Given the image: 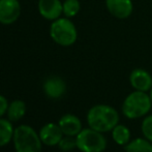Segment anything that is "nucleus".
<instances>
[{"label":"nucleus","mask_w":152,"mask_h":152,"mask_svg":"<svg viewBox=\"0 0 152 152\" xmlns=\"http://www.w3.org/2000/svg\"><path fill=\"white\" fill-rule=\"evenodd\" d=\"M7 117L12 122L19 121L26 113V104L23 100L17 99L12 102L7 108Z\"/></svg>","instance_id":"13"},{"label":"nucleus","mask_w":152,"mask_h":152,"mask_svg":"<svg viewBox=\"0 0 152 152\" xmlns=\"http://www.w3.org/2000/svg\"><path fill=\"white\" fill-rule=\"evenodd\" d=\"M21 14V5L18 0H0V23L12 24Z\"/></svg>","instance_id":"6"},{"label":"nucleus","mask_w":152,"mask_h":152,"mask_svg":"<svg viewBox=\"0 0 152 152\" xmlns=\"http://www.w3.org/2000/svg\"><path fill=\"white\" fill-rule=\"evenodd\" d=\"M58 146L62 151H70L72 149L77 148V140L74 137L66 136L65 138L61 139Z\"/></svg>","instance_id":"18"},{"label":"nucleus","mask_w":152,"mask_h":152,"mask_svg":"<svg viewBox=\"0 0 152 152\" xmlns=\"http://www.w3.org/2000/svg\"><path fill=\"white\" fill-rule=\"evenodd\" d=\"M62 4H63V14L66 18H72L77 16L81 10L79 0H65Z\"/></svg>","instance_id":"17"},{"label":"nucleus","mask_w":152,"mask_h":152,"mask_svg":"<svg viewBox=\"0 0 152 152\" xmlns=\"http://www.w3.org/2000/svg\"><path fill=\"white\" fill-rule=\"evenodd\" d=\"M119 114L113 107L108 104H96L87 114L89 127L100 132L112 130L118 124Z\"/></svg>","instance_id":"1"},{"label":"nucleus","mask_w":152,"mask_h":152,"mask_svg":"<svg viewBox=\"0 0 152 152\" xmlns=\"http://www.w3.org/2000/svg\"><path fill=\"white\" fill-rule=\"evenodd\" d=\"M38 10L46 20L55 21L63 14V4L60 0H39Z\"/></svg>","instance_id":"8"},{"label":"nucleus","mask_w":152,"mask_h":152,"mask_svg":"<svg viewBox=\"0 0 152 152\" xmlns=\"http://www.w3.org/2000/svg\"><path fill=\"white\" fill-rule=\"evenodd\" d=\"M50 34L52 39L62 47H69L76 42L78 31L75 24L68 18H59L51 25Z\"/></svg>","instance_id":"4"},{"label":"nucleus","mask_w":152,"mask_h":152,"mask_svg":"<svg viewBox=\"0 0 152 152\" xmlns=\"http://www.w3.org/2000/svg\"><path fill=\"white\" fill-rule=\"evenodd\" d=\"M107 10L117 19H126L132 14L134 4L132 0H106Z\"/></svg>","instance_id":"7"},{"label":"nucleus","mask_w":152,"mask_h":152,"mask_svg":"<svg viewBox=\"0 0 152 152\" xmlns=\"http://www.w3.org/2000/svg\"><path fill=\"white\" fill-rule=\"evenodd\" d=\"M126 152H152V144L147 139H134L124 147Z\"/></svg>","instance_id":"16"},{"label":"nucleus","mask_w":152,"mask_h":152,"mask_svg":"<svg viewBox=\"0 0 152 152\" xmlns=\"http://www.w3.org/2000/svg\"><path fill=\"white\" fill-rule=\"evenodd\" d=\"M149 95H150V98H151V102H152V88H151V90H150V94H149Z\"/></svg>","instance_id":"21"},{"label":"nucleus","mask_w":152,"mask_h":152,"mask_svg":"<svg viewBox=\"0 0 152 152\" xmlns=\"http://www.w3.org/2000/svg\"><path fill=\"white\" fill-rule=\"evenodd\" d=\"M129 82L134 90L147 92L152 88L151 75L143 68H136L130 72Z\"/></svg>","instance_id":"9"},{"label":"nucleus","mask_w":152,"mask_h":152,"mask_svg":"<svg viewBox=\"0 0 152 152\" xmlns=\"http://www.w3.org/2000/svg\"><path fill=\"white\" fill-rule=\"evenodd\" d=\"M77 148L82 152H102L107 147V140L102 132L93 128H84L76 137Z\"/></svg>","instance_id":"5"},{"label":"nucleus","mask_w":152,"mask_h":152,"mask_svg":"<svg viewBox=\"0 0 152 152\" xmlns=\"http://www.w3.org/2000/svg\"><path fill=\"white\" fill-rule=\"evenodd\" d=\"M58 125L60 126L63 134L70 137H77L79 132L83 129L81 120L72 114L63 115L58 122Z\"/></svg>","instance_id":"12"},{"label":"nucleus","mask_w":152,"mask_h":152,"mask_svg":"<svg viewBox=\"0 0 152 152\" xmlns=\"http://www.w3.org/2000/svg\"><path fill=\"white\" fill-rule=\"evenodd\" d=\"M14 126L12 121L8 119L0 118V147L5 146L10 142L14 138Z\"/></svg>","instance_id":"14"},{"label":"nucleus","mask_w":152,"mask_h":152,"mask_svg":"<svg viewBox=\"0 0 152 152\" xmlns=\"http://www.w3.org/2000/svg\"><path fill=\"white\" fill-rule=\"evenodd\" d=\"M151 106L150 95L144 91L134 90L124 99L122 104V113L129 119H138L149 113Z\"/></svg>","instance_id":"2"},{"label":"nucleus","mask_w":152,"mask_h":152,"mask_svg":"<svg viewBox=\"0 0 152 152\" xmlns=\"http://www.w3.org/2000/svg\"><path fill=\"white\" fill-rule=\"evenodd\" d=\"M112 138L116 144L125 146L129 143L130 132L128 127H126L123 124H117L112 129Z\"/></svg>","instance_id":"15"},{"label":"nucleus","mask_w":152,"mask_h":152,"mask_svg":"<svg viewBox=\"0 0 152 152\" xmlns=\"http://www.w3.org/2000/svg\"><path fill=\"white\" fill-rule=\"evenodd\" d=\"M8 108V102L3 95H0V117H2L6 112Z\"/></svg>","instance_id":"20"},{"label":"nucleus","mask_w":152,"mask_h":152,"mask_svg":"<svg viewBox=\"0 0 152 152\" xmlns=\"http://www.w3.org/2000/svg\"><path fill=\"white\" fill-rule=\"evenodd\" d=\"M39 138L47 146H55L58 145L63 138V132L58 124L48 123L42 127L39 132Z\"/></svg>","instance_id":"10"},{"label":"nucleus","mask_w":152,"mask_h":152,"mask_svg":"<svg viewBox=\"0 0 152 152\" xmlns=\"http://www.w3.org/2000/svg\"><path fill=\"white\" fill-rule=\"evenodd\" d=\"M44 91L48 97L57 99L65 93L66 84L59 77H50L45 81Z\"/></svg>","instance_id":"11"},{"label":"nucleus","mask_w":152,"mask_h":152,"mask_svg":"<svg viewBox=\"0 0 152 152\" xmlns=\"http://www.w3.org/2000/svg\"><path fill=\"white\" fill-rule=\"evenodd\" d=\"M14 145L17 152H40L42 140L39 134L29 125H20L15 128Z\"/></svg>","instance_id":"3"},{"label":"nucleus","mask_w":152,"mask_h":152,"mask_svg":"<svg viewBox=\"0 0 152 152\" xmlns=\"http://www.w3.org/2000/svg\"><path fill=\"white\" fill-rule=\"evenodd\" d=\"M142 132L145 139L152 142V115L146 117L142 122Z\"/></svg>","instance_id":"19"}]
</instances>
